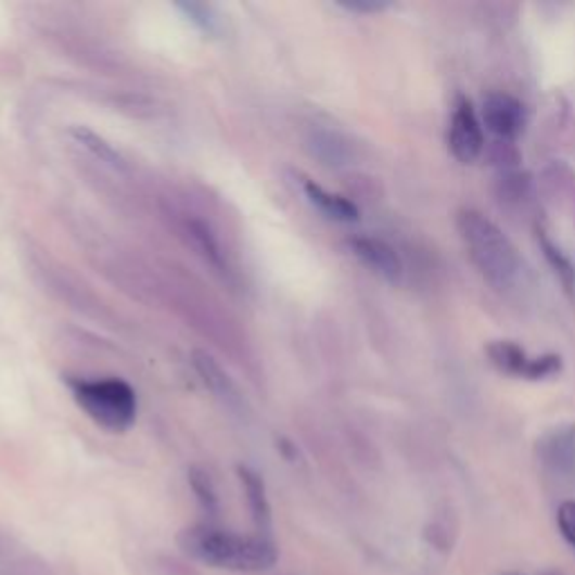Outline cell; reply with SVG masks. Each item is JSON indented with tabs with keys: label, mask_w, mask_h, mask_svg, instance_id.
Here are the masks:
<instances>
[{
	"label": "cell",
	"mask_w": 575,
	"mask_h": 575,
	"mask_svg": "<svg viewBox=\"0 0 575 575\" xmlns=\"http://www.w3.org/2000/svg\"><path fill=\"white\" fill-rule=\"evenodd\" d=\"M178 10L194 23L199 29H203L205 35H218L220 31V21L214 14L209 5L203 3H178Z\"/></svg>",
	"instance_id": "15"
},
{
	"label": "cell",
	"mask_w": 575,
	"mask_h": 575,
	"mask_svg": "<svg viewBox=\"0 0 575 575\" xmlns=\"http://www.w3.org/2000/svg\"><path fill=\"white\" fill-rule=\"evenodd\" d=\"M558 526L566 537L568 545L575 549V501H564L558 510Z\"/></svg>",
	"instance_id": "16"
},
{
	"label": "cell",
	"mask_w": 575,
	"mask_h": 575,
	"mask_svg": "<svg viewBox=\"0 0 575 575\" xmlns=\"http://www.w3.org/2000/svg\"><path fill=\"white\" fill-rule=\"evenodd\" d=\"M545 575H562V573H558V571H549V573H545Z\"/></svg>",
	"instance_id": "18"
},
{
	"label": "cell",
	"mask_w": 575,
	"mask_h": 575,
	"mask_svg": "<svg viewBox=\"0 0 575 575\" xmlns=\"http://www.w3.org/2000/svg\"><path fill=\"white\" fill-rule=\"evenodd\" d=\"M348 245L354 250L356 257L380 277L389 281H398L403 277V261L398 252L387 241L373 237H356L348 241Z\"/></svg>",
	"instance_id": "7"
},
{
	"label": "cell",
	"mask_w": 575,
	"mask_h": 575,
	"mask_svg": "<svg viewBox=\"0 0 575 575\" xmlns=\"http://www.w3.org/2000/svg\"><path fill=\"white\" fill-rule=\"evenodd\" d=\"M71 136L75 138L77 144H81L86 151H90L94 157H98L100 163H104V165H108L113 169H124L126 167V159L119 155V151L113 149V144H108L102 136L86 129V126H73Z\"/></svg>",
	"instance_id": "12"
},
{
	"label": "cell",
	"mask_w": 575,
	"mask_h": 575,
	"mask_svg": "<svg viewBox=\"0 0 575 575\" xmlns=\"http://www.w3.org/2000/svg\"><path fill=\"white\" fill-rule=\"evenodd\" d=\"M452 155L463 165L474 163L484 151V129L478 122L472 104L465 98H459L450 119V133H447Z\"/></svg>",
	"instance_id": "4"
},
{
	"label": "cell",
	"mask_w": 575,
	"mask_h": 575,
	"mask_svg": "<svg viewBox=\"0 0 575 575\" xmlns=\"http://www.w3.org/2000/svg\"><path fill=\"white\" fill-rule=\"evenodd\" d=\"M187 234L194 243V247L203 254V259L209 261L214 268H222V254H220V245L214 237V232L209 230V226H205L203 220H187Z\"/></svg>",
	"instance_id": "13"
},
{
	"label": "cell",
	"mask_w": 575,
	"mask_h": 575,
	"mask_svg": "<svg viewBox=\"0 0 575 575\" xmlns=\"http://www.w3.org/2000/svg\"><path fill=\"white\" fill-rule=\"evenodd\" d=\"M503 575H524V573H503Z\"/></svg>",
	"instance_id": "19"
},
{
	"label": "cell",
	"mask_w": 575,
	"mask_h": 575,
	"mask_svg": "<svg viewBox=\"0 0 575 575\" xmlns=\"http://www.w3.org/2000/svg\"><path fill=\"white\" fill-rule=\"evenodd\" d=\"M484 124L503 140H515L524 131V106L508 92H490L484 100Z\"/></svg>",
	"instance_id": "6"
},
{
	"label": "cell",
	"mask_w": 575,
	"mask_h": 575,
	"mask_svg": "<svg viewBox=\"0 0 575 575\" xmlns=\"http://www.w3.org/2000/svg\"><path fill=\"white\" fill-rule=\"evenodd\" d=\"M541 455L553 470L571 474L575 470V425L560 427L547 436Z\"/></svg>",
	"instance_id": "11"
},
{
	"label": "cell",
	"mask_w": 575,
	"mask_h": 575,
	"mask_svg": "<svg viewBox=\"0 0 575 575\" xmlns=\"http://www.w3.org/2000/svg\"><path fill=\"white\" fill-rule=\"evenodd\" d=\"M189 486H191V490H194V495H196L199 503L203 506L205 513L209 518H216L218 515V495H216L212 476L199 465L189 468Z\"/></svg>",
	"instance_id": "14"
},
{
	"label": "cell",
	"mask_w": 575,
	"mask_h": 575,
	"mask_svg": "<svg viewBox=\"0 0 575 575\" xmlns=\"http://www.w3.org/2000/svg\"><path fill=\"white\" fill-rule=\"evenodd\" d=\"M457 226L472 264L488 283L499 288V291H506L518 281L522 270L520 254L513 241L490 218L474 209H463L457 218Z\"/></svg>",
	"instance_id": "2"
},
{
	"label": "cell",
	"mask_w": 575,
	"mask_h": 575,
	"mask_svg": "<svg viewBox=\"0 0 575 575\" xmlns=\"http://www.w3.org/2000/svg\"><path fill=\"white\" fill-rule=\"evenodd\" d=\"M239 476L245 490V499L250 506V515L254 520V526H257L259 535L270 537V526H272V510L270 501L266 495V484L259 472H254L247 465H239Z\"/></svg>",
	"instance_id": "9"
},
{
	"label": "cell",
	"mask_w": 575,
	"mask_h": 575,
	"mask_svg": "<svg viewBox=\"0 0 575 575\" xmlns=\"http://www.w3.org/2000/svg\"><path fill=\"white\" fill-rule=\"evenodd\" d=\"M490 362L510 375H524L531 380L547 378L560 371V358L558 356H545V358H528L526 350L518 346L515 342H493L488 346Z\"/></svg>",
	"instance_id": "5"
},
{
	"label": "cell",
	"mask_w": 575,
	"mask_h": 575,
	"mask_svg": "<svg viewBox=\"0 0 575 575\" xmlns=\"http://www.w3.org/2000/svg\"><path fill=\"white\" fill-rule=\"evenodd\" d=\"M182 549L203 564L228 571H266L277 564L270 537L239 535L209 524L187 528L180 535Z\"/></svg>",
	"instance_id": "1"
},
{
	"label": "cell",
	"mask_w": 575,
	"mask_h": 575,
	"mask_svg": "<svg viewBox=\"0 0 575 575\" xmlns=\"http://www.w3.org/2000/svg\"><path fill=\"white\" fill-rule=\"evenodd\" d=\"M297 178H299V187L304 191V196L308 199V203L312 207H317L324 216H329L337 222H356L360 218L358 207L348 199L331 194V191H327L322 184H317L315 180H310L302 174H297Z\"/></svg>",
	"instance_id": "8"
},
{
	"label": "cell",
	"mask_w": 575,
	"mask_h": 575,
	"mask_svg": "<svg viewBox=\"0 0 575 575\" xmlns=\"http://www.w3.org/2000/svg\"><path fill=\"white\" fill-rule=\"evenodd\" d=\"M337 5L350 12H362V14H371V12H380L389 8L387 0H337Z\"/></svg>",
	"instance_id": "17"
},
{
	"label": "cell",
	"mask_w": 575,
	"mask_h": 575,
	"mask_svg": "<svg viewBox=\"0 0 575 575\" xmlns=\"http://www.w3.org/2000/svg\"><path fill=\"white\" fill-rule=\"evenodd\" d=\"M71 389L77 405L98 425L111 432H126L136 423L138 398L129 382L119 378L71 380Z\"/></svg>",
	"instance_id": "3"
},
{
	"label": "cell",
	"mask_w": 575,
	"mask_h": 575,
	"mask_svg": "<svg viewBox=\"0 0 575 575\" xmlns=\"http://www.w3.org/2000/svg\"><path fill=\"white\" fill-rule=\"evenodd\" d=\"M194 367L216 398H220L228 407H241L239 389L234 387V382L226 373V369L214 360V356H209L207 350H194Z\"/></svg>",
	"instance_id": "10"
}]
</instances>
